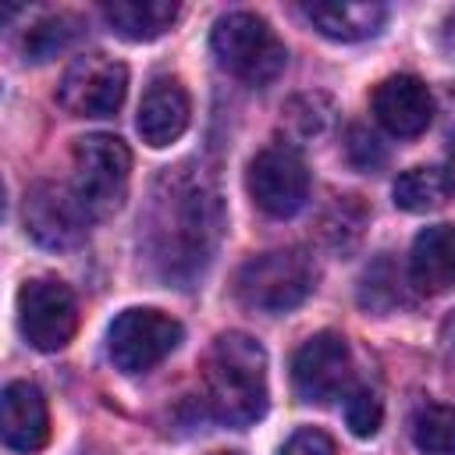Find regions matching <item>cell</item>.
<instances>
[{"mask_svg": "<svg viewBox=\"0 0 455 455\" xmlns=\"http://www.w3.org/2000/svg\"><path fill=\"white\" fill-rule=\"evenodd\" d=\"M224 228L220 196L192 164L167 167L149 196L146 249L167 281H192L213 259Z\"/></svg>", "mask_w": 455, "mask_h": 455, "instance_id": "1", "label": "cell"}, {"mask_svg": "<svg viewBox=\"0 0 455 455\" xmlns=\"http://www.w3.org/2000/svg\"><path fill=\"white\" fill-rule=\"evenodd\" d=\"M203 402L224 427H249L267 412V352L242 331L220 334L203 359Z\"/></svg>", "mask_w": 455, "mask_h": 455, "instance_id": "2", "label": "cell"}, {"mask_svg": "<svg viewBox=\"0 0 455 455\" xmlns=\"http://www.w3.org/2000/svg\"><path fill=\"white\" fill-rule=\"evenodd\" d=\"M316 267L302 249H270L245 259L235 274V299L252 313H288L309 299Z\"/></svg>", "mask_w": 455, "mask_h": 455, "instance_id": "3", "label": "cell"}, {"mask_svg": "<svg viewBox=\"0 0 455 455\" xmlns=\"http://www.w3.org/2000/svg\"><path fill=\"white\" fill-rule=\"evenodd\" d=\"M210 46L217 64L252 89L270 85L288 64V50L277 39V32L252 11H231L217 18Z\"/></svg>", "mask_w": 455, "mask_h": 455, "instance_id": "4", "label": "cell"}, {"mask_svg": "<svg viewBox=\"0 0 455 455\" xmlns=\"http://www.w3.org/2000/svg\"><path fill=\"white\" fill-rule=\"evenodd\" d=\"M71 188L92 220L110 217L124 206L128 178H132V153L117 135H82L71 146Z\"/></svg>", "mask_w": 455, "mask_h": 455, "instance_id": "5", "label": "cell"}, {"mask_svg": "<svg viewBox=\"0 0 455 455\" xmlns=\"http://www.w3.org/2000/svg\"><path fill=\"white\" fill-rule=\"evenodd\" d=\"M181 334L185 331L174 316L160 309L132 306L114 316L107 331V352L121 373H146L181 345Z\"/></svg>", "mask_w": 455, "mask_h": 455, "instance_id": "6", "label": "cell"}, {"mask_svg": "<svg viewBox=\"0 0 455 455\" xmlns=\"http://www.w3.org/2000/svg\"><path fill=\"white\" fill-rule=\"evenodd\" d=\"M18 331L39 352H60L78 331V299L57 277H32L18 288Z\"/></svg>", "mask_w": 455, "mask_h": 455, "instance_id": "7", "label": "cell"}, {"mask_svg": "<svg viewBox=\"0 0 455 455\" xmlns=\"http://www.w3.org/2000/svg\"><path fill=\"white\" fill-rule=\"evenodd\" d=\"M128 92V68L107 53L75 57L57 85V103L71 117H110Z\"/></svg>", "mask_w": 455, "mask_h": 455, "instance_id": "8", "label": "cell"}, {"mask_svg": "<svg viewBox=\"0 0 455 455\" xmlns=\"http://www.w3.org/2000/svg\"><path fill=\"white\" fill-rule=\"evenodd\" d=\"M252 203L270 217H291L309 199V171L295 146L274 142L249 160L245 174Z\"/></svg>", "mask_w": 455, "mask_h": 455, "instance_id": "9", "label": "cell"}, {"mask_svg": "<svg viewBox=\"0 0 455 455\" xmlns=\"http://www.w3.org/2000/svg\"><path fill=\"white\" fill-rule=\"evenodd\" d=\"M352 377V352L348 341L334 331H320L306 338L291 359V384L302 402L327 405L348 391Z\"/></svg>", "mask_w": 455, "mask_h": 455, "instance_id": "10", "label": "cell"}, {"mask_svg": "<svg viewBox=\"0 0 455 455\" xmlns=\"http://www.w3.org/2000/svg\"><path fill=\"white\" fill-rule=\"evenodd\" d=\"M25 231L46 245V249H71L85 238L89 231V213L78 203L75 188L57 185V181H39L25 192Z\"/></svg>", "mask_w": 455, "mask_h": 455, "instance_id": "11", "label": "cell"}, {"mask_svg": "<svg viewBox=\"0 0 455 455\" xmlns=\"http://www.w3.org/2000/svg\"><path fill=\"white\" fill-rule=\"evenodd\" d=\"M373 117L398 139H416L434 117V96L416 75H391L370 96Z\"/></svg>", "mask_w": 455, "mask_h": 455, "instance_id": "12", "label": "cell"}, {"mask_svg": "<svg viewBox=\"0 0 455 455\" xmlns=\"http://www.w3.org/2000/svg\"><path fill=\"white\" fill-rule=\"evenodd\" d=\"M0 430H4V444L11 451H21V455H32L46 444L50 412H46V398L36 384L14 380V384L4 387V395H0Z\"/></svg>", "mask_w": 455, "mask_h": 455, "instance_id": "13", "label": "cell"}, {"mask_svg": "<svg viewBox=\"0 0 455 455\" xmlns=\"http://www.w3.org/2000/svg\"><path fill=\"white\" fill-rule=\"evenodd\" d=\"M188 117H192V103H188V92L178 78H156L142 103H139V117H135V128L142 135L146 146L153 149H164L171 142H178L188 128Z\"/></svg>", "mask_w": 455, "mask_h": 455, "instance_id": "14", "label": "cell"}, {"mask_svg": "<svg viewBox=\"0 0 455 455\" xmlns=\"http://www.w3.org/2000/svg\"><path fill=\"white\" fill-rule=\"evenodd\" d=\"M302 18L334 43H359L384 28L387 7L377 0H313L302 4Z\"/></svg>", "mask_w": 455, "mask_h": 455, "instance_id": "15", "label": "cell"}, {"mask_svg": "<svg viewBox=\"0 0 455 455\" xmlns=\"http://www.w3.org/2000/svg\"><path fill=\"white\" fill-rule=\"evenodd\" d=\"M409 284L423 295H441L455 284V224H430L409 252Z\"/></svg>", "mask_w": 455, "mask_h": 455, "instance_id": "16", "label": "cell"}, {"mask_svg": "<svg viewBox=\"0 0 455 455\" xmlns=\"http://www.w3.org/2000/svg\"><path fill=\"white\" fill-rule=\"evenodd\" d=\"M100 14L114 36L128 43H149L174 25L178 4L174 0H107Z\"/></svg>", "mask_w": 455, "mask_h": 455, "instance_id": "17", "label": "cell"}, {"mask_svg": "<svg viewBox=\"0 0 455 455\" xmlns=\"http://www.w3.org/2000/svg\"><path fill=\"white\" fill-rule=\"evenodd\" d=\"M391 196H395V206H402L409 213L437 210L451 196V174L444 167H409L395 178Z\"/></svg>", "mask_w": 455, "mask_h": 455, "instance_id": "18", "label": "cell"}, {"mask_svg": "<svg viewBox=\"0 0 455 455\" xmlns=\"http://www.w3.org/2000/svg\"><path fill=\"white\" fill-rule=\"evenodd\" d=\"M412 444L423 455H455V405L427 402L409 419Z\"/></svg>", "mask_w": 455, "mask_h": 455, "instance_id": "19", "label": "cell"}, {"mask_svg": "<svg viewBox=\"0 0 455 455\" xmlns=\"http://www.w3.org/2000/svg\"><path fill=\"white\" fill-rule=\"evenodd\" d=\"M78 36V18L75 14H46L39 18L36 25H28L25 39H21V50L28 60H50L57 57L60 50H68Z\"/></svg>", "mask_w": 455, "mask_h": 455, "instance_id": "20", "label": "cell"}, {"mask_svg": "<svg viewBox=\"0 0 455 455\" xmlns=\"http://www.w3.org/2000/svg\"><path fill=\"white\" fill-rule=\"evenodd\" d=\"M345 423L355 437H373L384 423V405L380 395L370 387H352L345 391Z\"/></svg>", "mask_w": 455, "mask_h": 455, "instance_id": "21", "label": "cell"}, {"mask_svg": "<svg viewBox=\"0 0 455 455\" xmlns=\"http://www.w3.org/2000/svg\"><path fill=\"white\" fill-rule=\"evenodd\" d=\"M345 153H348L352 167H359V171H377V167L384 164V146H380L377 135L366 132V128H348Z\"/></svg>", "mask_w": 455, "mask_h": 455, "instance_id": "22", "label": "cell"}, {"mask_svg": "<svg viewBox=\"0 0 455 455\" xmlns=\"http://www.w3.org/2000/svg\"><path fill=\"white\" fill-rule=\"evenodd\" d=\"M281 455H338V451H334V441H331L323 430L306 427V430H295V434L284 441Z\"/></svg>", "mask_w": 455, "mask_h": 455, "instance_id": "23", "label": "cell"}, {"mask_svg": "<svg viewBox=\"0 0 455 455\" xmlns=\"http://www.w3.org/2000/svg\"><path fill=\"white\" fill-rule=\"evenodd\" d=\"M441 46H444V53L455 60V11L444 18V28H441Z\"/></svg>", "mask_w": 455, "mask_h": 455, "instance_id": "24", "label": "cell"}, {"mask_svg": "<svg viewBox=\"0 0 455 455\" xmlns=\"http://www.w3.org/2000/svg\"><path fill=\"white\" fill-rule=\"evenodd\" d=\"M441 345L455 355V313H448V320L441 323Z\"/></svg>", "mask_w": 455, "mask_h": 455, "instance_id": "25", "label": "cell"}, {"mask_svg": "<svg viewBox=\"0 0 455 455\" xmlns=\"http://www.w3.org/2000/svg\"><path fill=\"white\" fill-rule=\"evenodd\" d=\"M448 142H451V188H455V117H451V128H448Z\"/></svg>", "mask_w": 455, "mask_h": 455, "instance_id": "26", "label": "cell"}, {"mask_svg": "<svg viewBox=\"0 0 455 455\" xmlns=\"http://www.w3.org/2000/svg\"><path fill=\"white\" fill-rule=\"evenodd\" d=\"M220 455H235V451H220Z\"/></svg>", "mask_w": 455, "mask_h": 455, "instance_id": "27", "label": "cell"}]
</instances>
